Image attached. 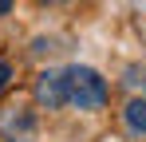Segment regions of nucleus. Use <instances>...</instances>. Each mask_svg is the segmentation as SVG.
<instances>
[{"mask_svg": "<svg viewBox=\"0 0 146 142\" xmlns=\"http://www.w3.org/2000/svg\"><path fill=\"white\" fill-rule=\"evenodd\" d=\"M8 83H12V67H8V63H4V59H0V91H4V87H8Z\"/></svg>", "mask_w": 146, "mask_h": 142, "instance_id": "obj_5", "label": "nucleus"}, {"mask_svg": "<svg viewBox=\"0 0 146 142\" xmlns=\"http://www.w3.org/2000/svg\"><path fill=\"white\" fill-rule=\"evenodd\" d=\"M8 8H12V0H0V16H8Z\"/></svg>", "mask_w": 146, "mask_h": 142, "instance_id": "obj_6", "label": "nucleus"}, {"mask_svg": "<svg viewBox=\"0 0 146 142\" xmlns=\"http://www.w3.org/2000/svg\"><path fill=\"white\" fill-rule=\"evenodd\" d=\"M40 134V122H36V111L16 103V107H4L0 111V138L4 142H36Z\"/></svg>", "mask_w": 146, "mask_h": 142, "instance_id": "obj_2", "label": "nucleus"}, {"mask_svg": "<svg viewBox=\"0 0 146 142\" xmlns=\"http://www.w3.org/2000/svg\"><path fill=\"white\" fill-rule=\"evenodd\" d=\"M63 75H67V103H71V107H79V111H103V107H107L111 87H107V79H103L95 67L75 63V67H67Z\"/></svg>", "mask_w": 146, "mask_h": 142, "instance_id": "obj_1", "label": "nucleus"}, {"mask_svg": "<svg viewBox=\"0 0 146 142\" xmlns=\"http://www.w3.org/2000/svg\"><path fill=\"white\" fill-rule=\"evenodd\" d=\"M122 122H126V130H130V134L146 138V99H130V103H126V111H122Z\"/></svg>", "mask_w": 146, "mask_h": 142, "instance_id": "obj_4", "label": "nucleus"}, {"mask_svg": "<svg viewBox=\"0 0 146 142\" xmlns=\"http://www.w3.org/2000/svg\"><path fill=\"white\" fill-rule=\"evenodd\" d=\"M32 95H36V103H40L44 111H59V107H67V75H63V71H51V67L40 71Z\"/></svg>", "mask_w": 146, "mask_h": 142, "instance_id": "obj_3", "label": "nucleus"}]
</instances>
